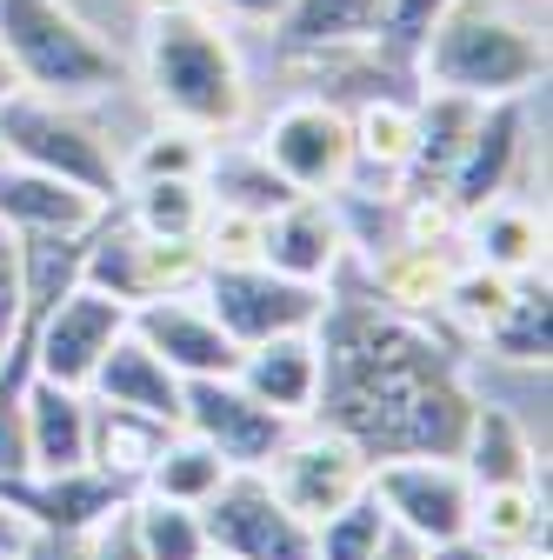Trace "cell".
I'll return each instance as SVG.
<instances>
[{
    "label": "cell",
    "mask_w": 553,
    "mask_h": 560,
    "mask_svg": "<svg viewBox=\"0 0 553 560\" xmlns=\"http://www.w3.org/2000/svg\"><path fill=\"white\" fill-rule=\"evenodd\" d=\"M314 340H320V394H314L320 428L354 441L367 460H400V454L454 460L460 454L473 394L427 327H413L387 301L327 294Z\"/></svg>",
    "instance_id": "cell-1"
},
{
    "label": "cell",
    "mask_w": 553,
    "mask_h": 560,
    "mask_svg": "<svg viewBox=\"0 0 553 560\" xmlns=\"http://www.w3.org/2000/svg\"><path fill=\"white\" fill-rule=\"evenodd\" d=\"M141 14H148L141 67H148V101L161 107V120L193 127V133L240 127L247 74L221 14L207 0H167V8H141Z\"/></svg>",
    "instance_id": "cell-2"
},
{
    "label": "cell",
    "mask_w": 553,
    "mask_h": 560,
    "mask_svg": "<svg viewBox=\"0 0 553 560\" xmlns=\"http://www.w3.org/2000/svg\"><path fill=\"white\" fill-rule=\"evenodd\" d=\"M413 74L467 101H520L546 74V40L501 0H447Z\"/></svg>",
    "instance_id": "cell-3"
},
{
    "label": "cell",
    "mask_w": 553,
    "mask_h": 560,
    "mask_svg": "<svg viewBox=\"0 0 553 560\" xmlns=\"http://www.w3.org/2000/svg\"><path fill=\"white\" fill-rule=\"evenodd\" d=\"M0 54L14 88L47 101H101L127 81V60L67 0H0Z\"/></svg>",
    "instance_id": "cell-4"
},
{
    "label": "cell",
    "mask_w": 553,
    "mask_h": 560,
    "mask_svg": "<svg viewBox=\"0 0 553 560\" xmlns=\"http://www.w3.org/2000/svg\"><path fill=\"white\" fill-rule=\"evenodd\" d=\"M0 161L40 167L67 187L94 194L101 207H114L120 187H127L107 133L81 114V101H47V94H27V88H14L0 101Z\"/></svg>",
    "instance_id": "cell-5"
},
{
    "label": "cell",
    "mask_w": 553,
    "mask_h": 560,
    "mask_svg": "<svg viewBox=\"0 0 553 560\" xmlns=\"http://www.w3.org/2000/svg\"><path fill=\"white\" fill-rule=\"evenodd\" d=\"M193 294H200L207 314L234 334V347L320 327V314H327V288H320V280L273 273L267 260H207L200 280H193Z\"/></svg>",
    "instance_id": "cell-6"
},
{
    "label": "cell",
    "mask_w": 553,
    "mask_h": 560,
    "mask_svg": "<svg viewBox=\"0 0 553 560\" xmlns=\"http://www.w3.org/2000/svg\"><path fill=\"white\" fill-rule=\"evenodd\" d=\"M200 247H180V241H154L141 234L120 207H107V214L87 228V260H81V280L101 294H114L127 314L148 307V301H167V294H193L200 280Z\"/></svg>",
    "instance_id": "cell-7"
},
{
    "label": "cell",
    "mask_w": 553,
    "mask_h": 560,
    "mask_svg": "<svg viewBox=\"0 0 553 560\" xmlns=\"http://www.w3.org/2000/svg\"><path fill=\"white\" fill-rule=\"evenodd\" d=\"M207 553L221 560H314V527L273 494L267 474L234 467L214 494L200 501Z\"/></svg>",
    "instance_id": "cell-8"
},
{
    "label": "cell",
    "mask_w": 553,
    "mask_h": 560,
    "mask_svg": "<svg viewBox=\"0 0 553 560\" xmlns=\"http://www.w3.org/2000/svg\"><path fill=\"white\" fill-rule=\"evenodd\" d=\"M141 487L127 474L107 467H27L0 480V508H8L27 534H67V540H87L107 514H120Z\"/></svg>",
    "instance_id": "cell-9"
},
{
    "label": "cell",
    "mask_w": 553,
    "mask_h": 560,
    "mask_svg": "<svg viewBox=\"0 0 553 560\" xmlns=\"http://www.w3.org/2000/svg\"><path fill=\"white\" fill-rule=\"evenodd\" d=\"M260 154L294 194H348L354 180V120L327 94H301L267 120Z\"/></svg>",
    "instance_id": "cell-10"
},
{
    "label": "cell",
    "mask_w": 553,
    "mask_h": 560,
    "mask_svg": "<svg viewBox=\"0 0 553 560\" xmlns=\"http://www.w3.org/2000/svg\"><path fill=\"white\" fill-rule=\"evenodd\" d=\"M367 487L380 494L387 521L407 540H421V547H447L473 521V480L460 474V460H434V454L374 460V480Z\"/></svg>",
    "instance_id": "cell-11"
},
{
    "label": "cell",
    "mask_w": 553,
    "mask_h": 560,
    "mask_svg": "<svg viewBox=\"0 0 553 560\" xmlns=\"http://www.w3.org/2000/svg\"><path fill=\"white\" fill-rule=\"evenodd\" d=\"M180 428L193 441H207L227 467L260 474L273 454H281V441L294 434V420L260 407L234 374H207V381H180Z\"/></svg>",
    "instance_id": "cell-12"
},
{
    "label": "cell",
    "mask_w": 553,
    "mask_h": 560,
    "mask_svg": "<svg viewBox=\"0 0 553 560\" xmlns=\"http://www.w3.org/2000/svg\"><path fill=\"white\" fill-rule=\"evenodd\" d=\"M120 334H127V307L81 280V288L60 294L47 307V320L34 327V340H27V374L60 381V387H87L94 368H101V354H107Z\"/></svg>",
    "instance_id": "cell-13"
},
{
    "label": "cell",
    "mask_w": 553,
    "mask_h": 560,
    "mask_svg": "<svg viewBox=\"0 0 553 560\" xmlns=\"http://www.w3.org/2000/svg\"><path fill=\"white\" fill-rule=\"evenodd\" d=\"M260 474H267L273 494H281V501L314 527L320 514L348 508L361 487L374 480V460H367L354 441H340L333 428H314V434H287V441H281V454H273Z\"/></svg>",
    "instance_id": "cell-14"
},
{
    "label": "cell",
    "mask_w": 553,
    "mask_h": 560,
    "mask_svg": "<svg viewBox=\"0 0 553 560\" xmlns=\"http://www.w3.org/2000/svg\"><path fill=\"white\" fill-rule=\"evenodd\" d=\"M127 327L141 334L154 354L180 374V381H207V374H234L240 361V347L234 334L200 307V294H167V301H148V307H133Z\"/></svg>",
    "instance_id": "cell-15"
},
{
    "label": "cell",
    "mask_w": 553,
    "mask_h": 560,
    "mask_svg": "<svg viewBox=\"0 0 553 560\" xmlns=\"http://www.w3.org/2000/svg\"><path fill=\"white\" fill-rule=\"evenodd\" d=\"M520 148H527V114H520V101H487V107H480V120H473V133H467V148H460V161H454V174H447V187H440V207L467 221L487 200H501L507 180H514Z\"/></svg>",
    "instance_id": "cell-16"
},
{
    "label": "cell",
    "mask_w": 553,
    "mask_h": 560,
    "mask_svg": "<svg viewBox=\"0 0 553 560\" xmlns=\"http://www.w3.org/2000/svg\"><path fill=\"white\" fill-rule=\"evenodd\" d=\"M340 254H348V228H340V214L327 207V194H294L281 214L260 221V260L273 273H294V280H320L340 267Z\"/></svg>",
    "instance_id": "cell-17"
},
{
    "label": "cell",
    "mask_w": 553,
    "mask_h": 560,
    "mask_svg": "<svg viewBox=\"0 0 553 560\" xmlns=\"http://www.w3.org/2000/svg\"><path fill=\"white\" fill-rule=\"evenodd\" d=\"M234 381H240L260 407L287 413V420H307V413H314V394H320V340H314V327L240 347Z\"/></svg>",
    "instance_id": "cell-18"
},
{
    "label": "cell",
    "mask_w": 553,
    "mask_h": 560,
    "mask_svg": "<svg viewBox=\"0 0 553 560\" xmlns=\"http://www.w3.org/2000/svg\"><path fill=\"white\" fill-rule=\"evenodd\" d=\"M87 400L148 413V420H161V428H180V374H174L133 327L101 354V368H94V381H87Z\"/></svg>",
    "instance_id": "cell-19"
},
{
    "label": "cell",
    "mask_w": 553,
    "mask_h": 560,
    "mask_svg": "<svg viewBox=\"0 0 553 560\" xmlns=\"http://www.w3.org/2000/svg\"><path fill=\"white\" fill-rule=\"evenodd\" d=\"M21 428H27V467H87L94 400H87V387H60V381L27 374L21 381Z\"/></svg>",
    "instance_id": "cell-20"
},
{
    "label": "cell",
    "mask_w": 553,
    "mask_h": 560,
    "mask_svg": "<svg viewBox=\"0 0 553 560\" xmlns=\"http://www.w3.org/2000/svg\"><path fill=\"white\" fill-rule=\"evenodd\" d=\"M107 207L81 187H67L40 167L0 161V228L8 234H87Z\"/></svg>",
    "instance_id": "cell-21"
},
{
    "label": "cell",
    "mask_w": 553,
    "mask_h": 560,
    "mask_svg": "<svg viewBox=\"0 0 553 560\" xmlns=\"http://www.w3.org/2000/svg\"><path fill=\"white\" fill-rule=\"evenodd\" d=\"M380 27V0H287L273 14V47L287 60L340 54V47H367Z\"/></svg>",
    "instance_id": "cell-22"
},
{
    "label": "cell",
    "mask_w": 553,
    "mask_h": 560,
    "mask_svg": "<svg viewBox=\"0 0 553 560\" xmlns=\"http://www.w3.org/2000/svg\"><path fill=\"white\" fill-rule=\"evenodd\" d=\"M454 460H460V474H467L473 487H520V480H540V454H533L527 428H520L507 407H487V400H473Z\"/></svg>",
    "instance_id": "cell-23"
},
{
    "label": "cell",
    "mask_w": 553,
    "mask_h": 560,
    "mask_svg": "<svg viewBox=\"0 0 553 560\" xmlns=\"http://www.w3.org/2000/svg\"><path fill=\"white\" fill-rule=\"evenodd\" d=\"M473 540L487 547H514V553H546V480H520V487H473Z\"/></svg>",
    "instance_id": "cell-24"
},
{
    "label": "cell",
    "mask_w": 553,
    "mask_h": 560,
    "mask_svg": "<svg viewBox=\"0 0 553 560\" xmlns=\"http://www.w3.org/2000/svg\"><path fill=\"white\" fill-rule=\"evenodd\" d=\"M546 314H553V301H546V273H540V280H533V273H514V288H507L501 314L480 327V340L494 347V361L546 368Z\"/></svg>",
    "instance_id": "cell-25"
},
{
    "label": "cell",
    "mask_w": 553,
    "mask_h": 560,
    "mask_svg": "<svg viewBox=\"0 0 553 560\" xmlns=\"http://www.w3.org/2000/svg\"><path fill=\"white\" fill-rule=\"evenodd\" d=\"M200 187H207V200H214V207H234V214H254V221L281 214V207L294 200V187L273 174V161L260 148L254 154H207Z\"/></svg>",
    "instance_id": "cell-26"
},
{
    "label": "cell",
    "mask_w": 553,
    "mask_h": 560,
    "mask_svg": "<svg viewBox=\"0 0 553 560\" xmlns=\"http://www.w3.org/2000/svg\"><path fill=\"white\" fill-rule=\"evenodd\" d=\"M114 207H120V214L141 228V234L193 247V241H200V221H207V187H200V180H133Z\"/></svg>",
    "instance_id": "cell-27"
},
{
    "label": "cell",
    "mask_w": 553,
    "mask_h": 560,
    "mask_svg": "<svg viewBox=\"0 0 553 560\" xmlns=\"http://www.w3.org/2000/svg\"><path fill=\"white\" fill-rule=\"evenodd\" d=\"M234 467L207 447V441H193L187 428H174L167 441H161V454L148 460V474H141V494H161V501H180V508H200L214 487L227 480Z\"/></svg>",
    "instance_id": "cell-28"
},
{
    "label": "cell",
    "mask_w": 553,
    "mask_h": 560,
    "mask_svg": "<svg viewBox=\"0 0 553 560\" xmlns=\"http://www.w3.org/2000/svg\"><path fill=\"white\" fill-rule=\"evenodd\" d=\"M413 101L421 94H374V101H361V114H348L354 120V174L367 167L380 180H400V167L413 154Z\"/></svg>",
    "instance_id": "cell-29"
},
{
    "label": "cell",
    "mask_w": 553,
    "mask_h": 560,
    "mask_svg": "<svg viewBox=\"0 0 553 560\" xmlns=\"http://www.w3.org/2000/svg\"><path fill=\"white\" fill-rule=\"evenodd\" d=\"M167 434L174 428H161V420H148V413H127V407H101L94 400V447H87V460L107 467V474H127L133 487H141V474H148V460L161 454Z\"/></svg>",
    "instance_id": "cell-30"
},
{
    "label": "cell",
    "mask_w": 553,
    "mask_h": 560,
    "mask_svg": "<svg viewBox=\"0 0 553 560\" xmlns=\"http://www.w3.org/2000/svg\"><path fill=\"white\" fill-rule=\"evenodd\" d=\"M127 527H133V540H141L148 560H207L200 508H180V501H161V494H133Z\"/></svg>",
    "instance_id": "cell-31"
},
{
    "label": "cell",
    "mask_w": 553,
    "mask_h": 560,
    "mask_svg": "<svg viewBox=\"0 0 553 560\" xmlns=\"http://www.w3.org/2000/svg\"><path fill=\"white\" fill-rule=\"evenodd\" d=\"M473 221V247H480V267L494 273H533L540 267V221L514 200H487Z\"/></svg>",
    "instance_id": "cell-32"
},
{
    "label": "cell",
    "mask_w": 553,
    "mask_h": 560,
    "mask_svg": "<svg viewBox=\"0 0 553 560\" xmlns=\"http://www.w3.org/2000/svg\"><path fill=\"white\" fill-rule=\"evenodd\" d=\"M387 534H393V521H387L380 494L361 487L348 508H333V514L314 521V560H374Z\"/></svg>",
    "instance_id": "cell-33"
},
{
    "label": "cell",
    "mask_w": 553,
    "mask_h": 560,
    "mask_svg": "<svg viewBox=\"0 0 553 560\" xmlns=\"http://www.w3.org/2000/svg\"><path fill=\"white\" fill-rule=\"evenodd\" d=\"M207 133H193V127H154L148 140H141V154H133L120 174H127V187L133 180H200V167H207V148H200ZM120 187V194H127Z\"/></svg>",
    "instance_id": "cell-34"
},
{
    "label": "cell",
    "mask_w": 553,
    "mask_h": 560,
    "mask_svg": "<svg viewBox=\"0 0 553 560\" xmlns=\"http://www.w3.org/2000/svg\"><path fill=\"white\" fill-rule=\"evenodd\" d=\"M447 14V0H380V27H374V47L380 54H393L400 67H413L421 60V47H427V34H434V21Z\"/></svg>",
    "instance_id": "cell-35"
},
{
    "label": "cell",
    "mask_w": 553,
    "mask_h": 560,
    "mask_svg": "<svg viewBox=\"0 0 553 560\" xmlns=\"http://www.w3.org/2000/svg\"><path fill=\"white\" fill-rule=\"evenodd\" d=\"M507 288H514V273H494V267H460V273H447V288H440V301L480 334V327H487L494 314H501V301H507Z\"/></svg>",
    "instance_id": "cell-36"
},
{
    "label": "cell",
    "mask_w": 553,
    "mask_h": 560,
    "mask_svg": "<svg viewBox=\"0 0 553 560\" xmlns=\"http://www.w3.org/2000/svg\"><path fill=\"white\" fill-rule=\"evenodd\" d=\"M21 347V241L0 228V374Z\"/></svg>",
    "instance_id": "cell-37"
},
{
    "label": "cell",
    "mask_w": 553,
    "mask_h": 560,
    "mask_svg": "<svg viewBox=\"0 0 553 560\" xmlns=\"http://www.w3.org/2000/svg\"><path fill=\"white\" fill-rule=\"evenodd\" d=\"M27 474V428H21V387L0 381V480Z\"/></svg>",
    "instance_id": "cell-38"
},
{
    "label": "cell",
    "mask_w": 553,
    "mask_h": 560,
    "mask_svg": "<svg viewBox=\"0 0 553 560\" xmlns=\"http://www.w3.org/2000/svg\"><path fill=\"white\" fill-rule=\"evenodd\" d=\"M81 560H148V553H141V540H133V527H127V508H120V514H107V521L81 540Z\"/></svg>",
    "instance_id": "cell-39"
},
{
    "label": "cell",
    "mask_w": 553,
    "mask_h": 560,
    "mask_svg": "<svg viewBox=\"0 0 553 560\" xmlns=\"http://www.w3.org/2000/svg\"><path fill=\"white\" fill-rule=\"evenodd\" d=\"M427 560H546V553H514V547H487V540L460 534V540H447V547H427Z\"/></svg>",
    "instance_id": "cell-40"
},
{
    "label": "cell",
    "mask_w": 553,
    "mask_h": 560,
    "mask_svg": "<svg viewBox=\"0 0 553 560\" xmlns=\"http://www.w3.org/2000/svg\"><path fill=\"white\" fill-rule=\"evenodd\" d=\"M14 560H81V540H67V534H27Z\"/></svg>",
    "instance_id": "cell-41"
},
{
    "label": "cell",
    "mask_w": 553,
    "mask_h": 560,
    "mask_svg": "<svg viewBox=\"0 0 553 560\" xmlns=\"http://www.w3.org/2000/svg\"><path fill=\"white\" fill-rule=\"evenodd\" d=\"M214 14H234V21H267L273 27V14L287 8V0H207Z\"/></svg>",
    "instance_id": "cell-42"
},
{
    "label": "cell",
    "mask_w": 553,
    "mask_h": 560,
    "mask_svg": "<svg viewBox=\"0 0 553 560\" xmlns=\"http://www.w3.org/2000/svg\"><path fill=\"white\" fill-rule=\"evenodd\" d=\"M374 560H427V547H421V540H407V534L393 527V534L380 540V553H374Z\"/></svg>",
    "instance_id": "cell-43"
},
{
    "label": "cell",
    "mask_w": 553,
    "mask_h": 560,
    "mask_svg": "<svg viewBox=\"0 0 553 560\" xmlns=\"http://www.w3.org/2000/svg\"><path fill=\"white\" fill-rule=\"evenodd\" d=\"M21 540H27V527H21L8 508H0V553H21Z\"/></svg>",
    "instance_id": "cell-44"
},
{
    "label": "cell",
    "mask_w": 553,
    "mask_h": 560,
    "mask_svg": "<svg viewBox=\"0 0 553 560\" xmlns=\"http://www.w3.org/2000/svg\"><path fill=\"white\" fill-rule=\"evenodd\" d=\"M14 94V67H8V54H0V101Z\"/></svg>",
    "instance_id": "cell-45"
},
{
    "label": "cell",
    "mask_w": 553,
    "mask_h": 560,
    "mask_svg": "<svg viewBox=\"0 0 553 560\" xmlns=\"http://www.w3.org/2000/svg\"><path fill=\"white\" fill-rule=\"evenodd\" d=\"M207 560H221V553H207Z\"/></svg>",
    "instance_id": "cell-46"
},
{
    "label": "cell",
    "mask_w": 553,
    "mask_h": 560,
    "mask_svg": "<svg viewBox=\"0 0 553 560\" xmlns=\"http://www.w3.org/2000/svg\"><path fill=\"white\" fill-rule=\"evenodd\" d=\"M0 560H14V553H0Z\"/></svg>",
    "instance_id": "cell-47"
}]
</instances>
